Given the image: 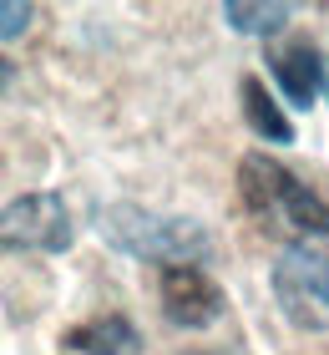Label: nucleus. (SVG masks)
<instances>
[{
	"instance_id": "nucleus-12",
	"label": "nucleus",
	"mask_w": 329,
	"mask_h": 355,
	"mask_svg": "<svg viewBox=\"0 0 329 355\" xmlns=\"http://www.w3.org/2000/svg\"><path fill=\"white\" fill-rule=\"evenodd\" d=\"M324 96H329V87H324Z\"/></svg>"
},
{
	"instance_id": "nucleus-8",
	"label": "nucleus",
	"mask_w": 329,
	"mask_h": 355,
	"mask_svg": "<svg viewBox=\"0 0 329 355\" xmlns=\"http://www.w3.org/2000/svg\"><path fill=\"white\" fill-rule=\"evenodd\" d=\"M238 96H243V122L254 127V137L274 142V148L294 142V122L284 117V107H278L274 96H269L263 76H243V82H238Z\"/></svg>"
},
{
	"instance_id": "nucleus-3",
	"label": "nucleus",
	"mask_w": 329,
	"mask_h": 355,
	"mask_svg": "<svg viewBox=\"0 0 329 355\" xmlns=\"http://www.w3.org/2000/svg\"><path fill=\"white\" fill-rule=\"evenodd\" d=\"M278 315L294 330H329V259L309 244H289L269 274Z\"/></svg>"
},
{
	"instance_id": "nucleus-1",
	"label": "nucleus",
	"mask_w": 329,
	"mask_h": 355,
	"mask_svg": "<svg viewBox=\"0 0 329 355\" xmlns=\"http://www.w3.org/2000/svg\"><path fill=\"white\" fill-rule=\"evenodd\" d=\"M238 193H243V208L258 218V229H269L278 239H294V244L329 239V203L309 183H299L278 157L243 153V163H238Z\"/></svg>"
},
{
	"instance_id": "nucleus-10",
	"label": "nucleus",
	"mask_w": 329,
	"mask_h": 355,
	"mask_svg": "<svg viewBox=\"0 0 329 355\" xmlns=\"http://www.w3.org/2000/svg\"><path fill=\"white\" fill-rule=\"evenodd\" d=\"M30 15H36V6H26V0H0V41L26 36Z\"/></svg>"
},
{
	"instance_id": "nucleus-9",
	"label": "nucleus",
	"mask_w": 329,
	"mask_h": 355,
	"mask_svg": "<svg viewBox=\"0 0 329 355\" xmlns=\"http://www.w3.org/2000/svg\"><path fill=\"white\" fill-rule=\"evenodd\" d=\"M223 21H228V31H238V36H258V41H269V36H278V31L289 26V15H294V6H254V0H223Z\"/></svg>"
},
{
	"instance_id": "nucleus-11",
	"label": "nucleus",
	"mask_w": 329,
	"mask_h": 355,
	"mask_svg": "<svg viewBox=\"0 0 329 355\" xmlns=\"http://www.w3.org/2000/svg\"><path fill=\"white\" fill-rule=\"evenodd\" d=\"M10 76H15V67H10L6 56H0V96H6V87H10Z\"/></svg>"
},
{
	"instance_id": "nucleus-6",
	"label": "nucleus",
	"mask_w": 329,
	"mask_h": 355,
	"mask_svg": "<svg viewBox=\"0 0 329 355\" xmlns=\"http://www.w3.org/2000/svg\"><path fill=\"white\" fill-rule=\"evenodd\" d=\"M269 76L278 82V92H284L289 107H314V96L329 87V67L319 56V46L309 41H289L278 46V51H269Z\"/></svg>"
},
{
	"instance_id": "nucleus-7",
	"label": "nucleus",
	"mask_w": 329,
	"mask_h": 355,
	"mask_svg": "<svg viewBox=\"0 0 329 355\" xmlns=\"http://www.w3.org/2000/svg\"><path fill=\"white\" fill-rule=\"evenodd\" d=\"M66 345L81 350V355H147L137 325L127 315H96V320H81V325L66 330Z\"/></svg>"
},
{
	"instance_id": "nucleus-2",
	"label": "nucleus",
	"mask_w": 329,
	"mask_h": 355,
	"mask_svg": "<svg viewBox=\"0 0 329 355\" xmlns=\"http://www.w3.org/2000/svg\"><path fill=\"white\" fill-rule=\"evenodd\" d=\"M96 234L117 254H132L142 264H203L213 254V234L188 214H157L142 203H112L96 214Z\"/></svg>"
},
{
	"instance_id": "nucleus-5",
	"label": "nucleus",
	"mask_w": 329,
	"mask_h": 355,
	"mask_svg": "<svg viewBox=\"0 0 329 355\" xmlns=\"http://www.w3.org/2000/svg\"><path fill=\"white\" fill-rule=\"evenodd\" d=\"M157 300H162V315H168V325L177 330H208L218 325L223 310H228V295L218 289L208 269L197 264H172L157 274Z\"/></svg>"
},
{
	"instance_id": "nucleus-4",
	"label": "nucleus",
	"mask_w": 329,
	"mask_h": 355,
	"mask_svg": "<svg viewBox=\"0 0 329 355\" xmlns=\"http://www.w3.org/2000/svg\"><path fill=\"white\" fill-rule=\"evenodd\" d=\"M71 208L61 193H21L0 208V244L21 254H66L71 249Z\"/></svg>"
}]
</instances>
